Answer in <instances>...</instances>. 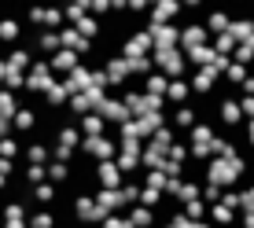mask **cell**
Wrapping results in <instances>:
<instances>
[{"instance_id": "6da1fadb", "label": "cell", "mask_w": 254, "mask_h": 228, "mask_svg": "<svg viewBox=\"0 0 254 228\" xmlns=\"http://www.w3.org/2000/svg\"><path fill=\"white\" fill-rule=\"evenodd\" d=\"M77 155L89 162H107L118 155V136L115 133H103V136H81V147H77Z\"/></svg>"}, {"instance_id": "7a4b0ae2", "label": "cell", "mask_w": 254, "mask_h": 228, "mask_svg": "<svg viewBox=\"0 0 254 228\" xmlns=\"http://www.w3.org/2000/svg\"><path fill=\"white\" fill-rule=\"evenodd\" d=\"M52 85H56V74H52L48 59H37V63L26 70V92L22 96H45Z\"/></svg>"}, {"instance_id": "3957f363", "label": "cell", "mask_w": 254, "mask_h": 228, "mask_svg": "<svg viewBox=\"0 0 254 228\" xmlns=\"http://www.w3.org/2000/svg\"><path fill=\"white\" fill-rule=\"evenodd\" d=\"M92 199H96V206L103 210V214H126V195H122V188H96L92 191Z\"/></svg>"}, {"instance_id": "277c9868", "label": "cell", "mask_w": 254, "mask_h": 228, "mask_svg": "<svg viewBox=\"0 0 254 228\" xmlns=\"http://www.w3.org/2000/svg\"><path fill=\"white\" fill-rule=\"evenodd\" d=\"M96 114H100L103 121H115V129H118V125H126V121L133 118V114L126 111V103H122V96H107V100L100 103V111H96Z\"/></svg>"}, {"instance_id": "5b68a950", "label": "cell", "mask_w": 254, "mask_h": 228, "mask_svg": "<svg viewBox=\"0 0 254 228\" xmlns=\"http://www.w3.org/2000/svg\"><path fill=\"white\" fill-rule=\"evenodd\" d=\"M37 125H41V118H37V111H33L30 103H22V107H19V114L11 118V133H19L22 140L37 133Z\"/></svg>"}, {"instance_id": "8992f818", "label": "cell", "mask_w": 254, "mask_h": 228, "mask_svg": "<svg viewBox=\"0 0 254 228\" xmlns=\"http://www.w3.org/2000/svg\"><path fill=\"white\" fill-rule=\"evenodd\" d=\"M147 33H151L155 48H173L181 41V30L173 22H147Z\"/></svg>"}, {"instance_id": "52a82bcc", "label": "cell", "mask_w": 254, "mask_h": 228, "mask_svg": "<svg viewBox=\"0 0 254 228\" xmlns=\"http://www.w3.org/2000/svg\"><path fill=\"white\" fill-rule=\"evenodd\" d=\"M96 184H100V188H122V184H126V173L118 170L115 159L96 162Z\"/></svg>"}, {"instance_id": "ba28073f", "label": "cell", "mask_w": 254, "mask_h": 228, "mask_svg": "<svg viewBox=\"0 0 254 228\" xmlns=\"http://www.w3.org/2000/svg\"><path fill=\"white\" fill-rule=\"evenodd\" d=\"M22 30H26V26H22L19 15H4V19H0V45H4V48H15V45L22 41Z\"/></svg>"}, {"instance_id": "9c48e42d", "label": "cell", "mask_w": 254, "mask_h": 228, "mask_svg": "<svg viewBox=\"0 0 254 228\" xmlns=\"http://www.w3.org/2000/svg\"><path fill=\"white\" fill-rule=\"evenodd\" d=\"M63 85L70 89V96H77V92H85V89H96V85H92V66L81 63L77 70H70V74L63 77Z\"/></svg>"}, {"instance_id": "30bf717a", "label": "cell", "mask_w": 254, "mask_h": 228, "mask_svg": "<svg viewBox=\"0 0 254 228\" xmlns=\"http://www.w3.org/2000/svg\"><path fill=\"white\" fill-rule=\"evenodd\" d=\"M4 59H7V66H11V70H22V74H26V70L37 63V52H33L30 45H15V48H7Z\"/></svg>"}, {"instance_id": "8fae6325", "label": "cell", "mask_w": 254, "mask_h": 228, "mask_svg": "<svg viewBox=\"0 0 254 228\" xmlns=\"http://www.w3.org/2000/svg\"><path fill=\"white\" fill-rule=\"evenodd\" d=\"M48 66H52V74H70V70H77L81 66V56H77V52H70V48H59L56 56L48 59Z\"/></svg>"}, {"instance_id": "7c38bea8", "label": "cell", "mask_w": 254, "mask_h": 228, "mask_svg": "<svg viewBox=\"0 0 254 228\" xmlns=\"http://www.w3.org/2000/svg\"><path fill=\"white\" fill-rule=\"evenodd\" d=\"M177 15H181V0H155L147 11V22H173Z\"/></svg>"}, {"instance_id": "4fadbf2b", "label": "cell", "mask_w": 254, "mask_h": 228, "mask_svg": "<svg viewBox=\"0 0 254 228\" xmlns=\"http://www.w3.org/2000/svg\"><path fill=\"white\" fill-rule=\"evenodd\" d=\"M126 217H129V225H133V228H151L155 221H159V210H151V206H129L126 210Z\"/></svg>"}, {"instance_id": "5bb4252c", "label": "cell", "mask_w": 254, "mask_h": 228, "mask_svg": "<svg viewBox=\"0 0 254 228\" xmlns=\"http://www.w3.org/2000/svg\"><path fill=\"white\" fill-rule=\"evenodd\" d=\"M103 74H107V85H115V89H118V85L129 77V63L122 56H111L107 63H103Z\"/></svg>"}, {"instance_id": "9a60e30c", "label": "cell", "mask_w": 254, "mask_h": 228, "mask_svg": "<svg viewBox=\"0 0 254 228\" xmlns=\"http://www.w3.org/2000/svg\"><path fill=\"white\" fill-rule=\"evenodd\" d=\"M22 159H26V162L48 166V162H52V147L45 144V140H30V144H22Z\"/></svg>"}, {"instance_id": "2e32d148", "label": "cell", "mask_w": 254, "mask_h": 228, "mask_svg": "<svg viewBox=\"0 0 254 228\" xmlns=\"http://www.w3.org/2000/svg\"><path fill=\"white\" fill-rule=\"evenodd\" d=\"M59 184H52V180H45V184H37V188H30V199H33V206H52L59 199Z\"/></svg>"}, {"instance_id": "e0dca14e", "label": "cell", "mask_w": 254, "mask_h": 228, "mask_svg": "<svg viewBox=\"0 0 254 228\" xmlns=\"http://www.w3.org/2000/svg\"><path fill=\"white\" fill-rule=\"evenodd\" d=\"M77 129H81V136H103V133H111V125L100 118V114H85V118H77Z\"/></svg>"}, {"instance_id": "ac0fdd59", "label": "cell", "mask_w": 254, "mask_h": 228, "mask_svg": "<svg viewBox=\"0 0 254 228\" xmlns=\"http://www.w3.org/2000/svg\"><path fill=\"white\" fill-rule=\"evenodd\" d=\"M144 92H147V96H162V100H166V92H170V77H166L162 70L147 74V77H144Z\"/></svg>"}, {"instance_id": "d6986e66", "label": "cell", "mask_w": 254, "mask_h": 228, "mask_svg": "<svg viewBox=\"0 0 254 228\" xmlns=\"http://www.w3.org/2000/svg\"><path fill=\"white\" fill-rule=\"evenodd\" d=\"M48 180V166L41 162H22V184H30V188H37V184Z\"/></svg>"}, {"instance_id": "ffe728a7", "label": "cell", "mask_w": 254, "mask_h": 228, "mask_svg": "<svg viewBox=\"0 0 254 228\" xmlns=\"http://www.w3.org/2000/svg\"><path fill=\"white\" fill-rule=\"evenodd\" d=\"M19 107H22V100L15 92H7V89H0V118H7L11 121L15 114H19Z\"/></svg>"}, {"instance_id": "44dd1931", "label": "cell", "mask_w": 254, "mask_h": 228, "mask_svg": "<svg viewBox=\"0 0 254 228\" xmlns=\"http://www.w3.org/2000/svg\"><path fill=\"white\" fill-rule=\"evenodd\" d=\"M30 228H59V217L52 210H30Z\"/></svg>"}, {"instance_id": "7402d4cb", "label": "cell", "mask_w": 254, "mask_h": 228, "mask_svg": "<svg viewBox=\"0 0 254 228\" xmlns=\"http://www.w3.org/2000/svg\"><path fill=\"white\" fill-rule=\"evenodd\" d=\"M74 30H77V33H81V37H85V41H92V45H96V41H100V19H96V15H85V19H81V22H77V26H74Z\"/></svg>"}, {"instance_id": "603a6c76", "label": "cell", "mask_w": 254, "mask_h": 228, "mask_svg": "<svg viewBox=\"0 0 254 228\" xmlns=\"http://www.w3.org/2000/svg\"><path fill=\"white\" fill-rule=\"evenodd\" d=\"M48 180L59 184V188H66L70 184V166L66 162H48Z\"/></svg>"}, {"instance_id": "cb8c5ba5", "label": "cell", "mask_w": 254, "mask_h": 228, "mask_svg": "<svg viewBox=\"0 0 254 228\" xmlns=\"http://www.w3.org/2000/svg\"><path fill=\"white\" fill-rule=\"evenodd\" d=\"M19 155H22V140L19 136H4V140H0V159H19Z\"/></svg>"}, {"instance_id": "d4e9b609", "label": "cell", "mask_w": 254, "mask_h": 228, "mask_svg": "<svg viewBox=\"0 0 254 228\" xmlns=\"http://www.w3.org/2000/svg\"><path fill=\"white\" fill-rule=\"evenodd\" d=\"M115 162H118V170H122V173H136V170H140V155H126V151H118V155H115Z\"/></svg>"}, {"instance_id": "484cf974", "label": "cell", "mask_w": 254, "mask_h": 228, "mask_svg": "<svg viewBox=\"0 0 254 228\" xmlns=\"http://www.w3.org/2000/svg\"><path fill=\"white\" fill-rule=\"evenodd\" d=\"M162 195H166V191H159V188H147V184H144V188H140V206H159L162 203Z\"/></svg>"}, {"instance_id": "4316f807", "label": "cell", "mask_w": 254, "mask_h": 228, "mask_svg": "<svg viewBox=\"0 0 254 228\" xmlns=\"http://www.w3.org/2000/svg\"><path fill=\"white\" fill-rule=\"evenodd\" d=\"M181 41H185L188 48H199V45L206 41V30H199V26H188V30L181 33Z\"/></svg>"}, {"instance_id": "83f0119b", "label": "cell", "mask_w": 254, "mask_h": 228, "mask_svg": "<svg viewBox=\"0 0 254 228\" xmlns=\"http://www.w3.org/2000/svg\"><path fill=\"white\" fill-rule=\"evenodd\" d=\"M144 184H147V188H159V191H166L170 177H166L162 170H147V173H144Z\"/></svg>"}, {"instance_id": "f1b7e54d", "label": "cell", "mask_w": 254, "mask_h": 228, "mask_svg": "<svg viewBox=\"0 0 254 228\" xmlns=\"http://www.w3.org/2000/svg\"><path fill=\"white\" fill-rule=\"evenodd\" d=\"M166 100H173V103L188 100V85L181 81V77H173V81H170V92H166Z\"/></svg>"}, {"instance_id": "f546056e", "label": "cell", "mask_w": 254, "mask_h": 228, "mask_svg": "<svg viewBox=\"0 0 254 228\" xmlns=\"http://www.w3.org/2000/svg\"><path fill=\"white\" fill-rule=\"evenodd\" d=\"M140 188H144V184H136V180H126V184H122V195H126V203H129V206H136V203H140Z\"/></svg>"}, {"instance_id": "4dcf8cb0", "label": "cell", "mask_w": 254, "mask_h": 228, "mask_svg": "<svg viewBox=\"0 0 254 228\" xmlns=\"http://www.w3.org/2000/svg\"><path fill=\"white\" fill-rule=\"evenodd\" d=\"M100 228H133V225H129V217H126V214H111Z\"/></svg>"}, {"instance_id": "1f68e13d", "label": "cell", "mask_w": 254, "mask_h": 228, "mask_svg": "<svg viewBox=\"0 0 254 228\" xmlns=\"http://www.w3.org/2000/svg\"><path fill=\"white\" fill-rule=\"evenodd\" d=\"M111 7H115V0H92V15H96V19L111 15Z\"/></svg>"}, {"instance_id": "d6a6232c", "label": "cell", "mask_w": 254, "mask_h": 228, "mask_svg": "<svg viewBox=\"0 0 254 228\" xmlns=\"http://www.w3.org/2000/svg\"><path fill=\"white\" fill-rule=\"evenodd\" d=\"M173 125H191V111H177V114H173Z\"/></svg>"}, {"instance_id": "836d02e7", "label": "cell", "mask_w": 254, "mask_h": 228, "mask_svg": "<svg viewBox=\"0 0 254 228\" xmlns=\"http://www.w3.org/2000/svg\"><path fill=\"white\" fill-rule=\"evenodd\" d=\"M195 89H199V92L210 89V70H199V74H195Z\"/></svg>"}, {"instance_id": "e575fe53", "label": "cell", "mask_w": 254, "mask_h": 228, "mask_svg": "<svg viewBox=\"0 0 254 228\" xmlns=\"http://www.w3.org/2000/svg\"><path fill=\"white\" fill-rule=\"evenodd\" d=\"M7 70H11V66H7V59L0 56V89H4V81H7Z\"/></svg>"}, {"instance_id": "d590c367", "label": "cell", "mask_w": 254, "mask_h": 228, "mask_svg": "<svg viewBox=\"0 0 254 228\" xmlns=\"http://www.w3.org/2000/svg\"><path fill=\"white\" fill-rule=\"evenodd\" d=\"M191 59H199V63H203V59H210V52L199 45V48H191Z\"/></svg>"}, {"instance_id": "8d00e7d4", "label": "cell", "mask_w": 254, "mask_h": 228, "mask_svg": "<svg viewBox=\"0 0 254 228\" xmlns=\"http://www.w3.org/2000/svg\"><path fill=\"white\" fill-rule=\"evenodd\" d=\"M4 136H11V121L0 118V140H4Z\"/></svg>"}, {"instance_id": "74e56055", "label": "cell", "mask_w": 254, "mask_h": 228, "mask_svg": "<svg viewBox=\"0 0 254 228\" xmlns=\"http://www.w3.org/2000/svg\"><path fill=\"white\" fill-rule=\"evenodd\" d=\"M199 214H203V206H199L195 199H191V203H188V217H199Z\"/></svg>"}, {"instance_id": "f35d334b", "label": "cell", "mask_w": 254, "mask_h": 228, "mask_svg": "<svg viewBox=\"0 0 254 228\" xmlns=\"http://www.w3.org/2000/svg\"><path fill=\"white\" fill-rule=\"evenodd\" d=\"M63 4H89V0H63Z\"/></svg>"}, {"instance_id": "ab89813d", "label": "cell", "mask_w": 254, "mask_h": 228, "mask_svg": "<svg viewBox=\"0 0 254 228\" xmlns=\"http://www.w3.org/2000/svg\"><path fill=\"white\" fill-rule=\"evenodd\" d=\"M185 4H188V7H195V4H199V0H185Z\"/></svg>"}]
</instances>
